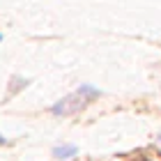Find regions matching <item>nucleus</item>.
I'll use <instances>...</instances> for the list:
<instances>
[{"instance_id": "f257e3e1", "label": "nucleus", "mask_w": 161, "mask_h": 161, "mask_svg": "<svg viewBox=\"0 0 161 161\" xmlns=\"http://www.w3.org/2000/svg\"><path fill=\"white\" fill-rule=\"evenodd\" d=\"M97 94H99V92L94 90V87L83 85V87H78L74 94H67L64 99L58 101V104L53 106V113H55V115H71V113L80 111V108L87 104V99H90V97H97Z\"/></svg>"}, {"instance_id": "f03ea898", "label": "nucleus", "mask_w": 161, "mask_h": 161, "mask_svg": "<svg viewBox=\"0 0 161 161\" xmlns=\"http://www.w3.org/2000/svg\"><path fill=\"white\" fill-rule=\"evenodd\" d=\"M76 145H60V147H55L53 150V157L58 159V161H67V159H71V157H76Z\"/></svg>"}, {"instance_id": "7ed1b4c3", "label": "nucleus", "mask_w": 161, "mask_h": 161, "mask_svg": "<svg viewBox=\"0 0 161 161\" xmlns=\"http://www.w3.org/2000/svg\"><path fill=\"white\" fill-rule=\"evenodd\" d=\"M159 141H161V136H159Z\"/></svg>"}]
</instances>
